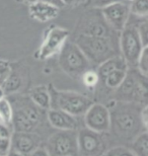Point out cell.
<instances>
[{
  "label": "cell",
  "instance_id": "6da1fadb",
  "mask_svg": "<svg viewBox=\"0 0 148 156\" xmlns=\"http://www.w3.org/2000/svg\"><path fill=\"white\" fill-rule=\"evenodd\" d=\"M141 107L134 102L115 101L114 107L109 108L111 114L110 132L119 139L130 143L138 134L146 131L140 118Z\"/></svg>",
  "mask_w": 148,
  "mask_h": 156
},
{
  "label": "cell",
  "instance_id": "7a4b0ae2",
  "mask_svg": "<svg viewBox=\"0 0 148 156\" xmlns=\"http://www.w3.org/2000/svg\"><path fill=\"white\" fill-rule=\"evenodd\" d=\"M74 43L91 65L97 66L106 59L120 55L115 37H93L79 34Z\"/></svg>",
  "mask_w": 148,
  "mask_h": 156
},
{
  "label": "cell",
  "instance_id": "3957f363",
  "mask_svg": "<svg viewBox=\"0 0 148 156\" xmlns=\"http://www.w3.org/2000/svg\"><path fill=\"white\" fill-rule=\"evenodd\" d=\"M50 98H51V107L50 108H57L64 111L74 117H81L85 114L92 101L88 96L81 94L79 92L58 90L55 86H48Z\"/></svg>",
  "mask_w": 148,
  "mask_h": 156
},
{
  "label": "cell",
  "instance_id": "277c9868",
  "mask_svg": "<svg viewBox=\"0 0 148 156\" xmlns=\"http://www.w3.org/2000/svg\"><path fill=\"white\" fill-rule=\"evenodd\" d=\"M59 66L73 79H79L92 65L74 42L66 41L59 52Z\"/></svg>",
  "mask_w": 148,
  "mask_h": 156
},
{
  "label": "cell",
  "instance_id": "5b68a950",
  "mask_svg": "<svg viewBox=\"0 0 148 156\" xmlns=\"http://www.w3.org/2000/svg\"><path fill=\"white\" fill-rule=\"evenodd\" d=\"M146 78L138 72L130 73L128 70L127 75L122 84L116 90L120 101L134 102L144 105H147V83Z\"/></svg>",
  "mask_w": 148,
  "mask_h": 156
},
{
  "label": "cell",
  "instance_id": "8992f818",
  "mask_svg": "<svg viewBox=\"0 0 148 156\" xmlns=\"http://www.w3.org/2000/svg\"><path fill=\"white\" fill-rule=\"evenodd\" d=\"M144 47L147 46L143 45L138 34L137 27L128 23L120 32L119 37V50L128 66L136 67L137 60Z\"/></svg>",
  "mask_w": 148,
  "mask_h": 156
},
{
  "label": "cell",
  "instance_id": "52a82bcc",
  "mask_svg": "<svg viewBox=\"0 0 148 156\" xmlns=\"http://www.w3.org/2000/svg\"><path fill=\"white\" fill-rule=\"evenodd\" d=\"M105 135L86 127L77 130L78 156H105L109 150V143Z\"/></svg>",
  "mask_w": 148,
  "mask_h": 156
},
{
  "label": "cell",
  "instance_id": "ba28073f",
  "mask_svg": "<svg viewBox=\"0 0 148 156\" xmlns=\"http://www.w3.org/2000/svg\"><path fill=\"white\" fill-rule=\"evenodd\" d=\"M45 148L50 156H78L77 130H58L48 139Z\"/></svg>",
  "mask_w": 148,
  "mask_h": 156
},
{
  "label": "cell",
  "instance_id": "9c48e42d",
  "mask_svg": "<svg viewBox=\"0 0 148 156\" xmlns=\"http://www.w3.org/2000/svg\"><path fill=\"white\" fill-rule=\"evenodd\" d=\"M68 37L69 30L64 27L56 26L48 27L44 34L43 43L34 53V57L38 60H47L53 56L58 55Z\"/></svg>",
  "mask_w": 148,
  "mask_h": 156
},
{
  "label": "cell",
  "instance_id": "30bf717a",
  "mask_svg": "<svg viewBox=\"0 0 148 156\" xmlns=\"http://www.w3.org/2000/svg\"><path fill=\"white\" fill-rule=\"evenodd\" d=\"M83 122L87 129L96 133L108 134L111 128V114L108 107L99 102H92L83 115Z\"/></svg>",
  "mask_w": 148,
  "mask_h": 156
},
{
  "label": "cell",
  "instance_id": "8fae6325",
  "mask_svg": "<svg viewBox=\"0 0 148 156\" xmlns=\"http://www.w3.org/2000/svg\"><path fill=\"white\" fill-rule=\"evenodd\" d=\"M116 32L106 23L102 12H88L79 23V34L93 37H114Z\"/></svg>",
  "mask_w": 148,
  "mask_h": 156
},
{
  "label": "cell",
  "instance_id": "7c38bea8",
  "mask_svg": "<svg viewBox=\"0 0 148 156\" xmlns=\"http://www.w3.org/2000/svg\"><path fill=\"white\" fill-rule=\"evenodd\" d=\"M103 18L106 23L112 27L115 32L120 33L128 23L130 17V10L129 4L124 1L115 2L113 4L106 5L100 8Z\"/></svg>",
  "mask_w": 148,
  "mask_h": 156
},
{
  "label": "cell",
  "instance_id": "4fadbf2b",
  "mask_svg": "<svg viewBox=\"0 0 148 156\" xmlns=\"http://www.w3.org/2000/svg\"><path fill=\"white\" fill-rule=\"evenodd\" d=\"M10 144V150L27 156L41 145V138L34 132H12Z\"/></svg>",
  "mask_w": 148,
  "mask_h": 156
},
{
  "label": "cell",
  "instance_id": "5bb4252c",
  "mask_svg": "<svg viewBox=\"0 0 148 156\" xmlns=\"http://www.w3.org/2000/svg\"><path fill=\"white\" fill-rule=\"evenodd\" d=\"M47 119L49 124L57 130H77L79 127L77 117L57 108H49Z\"/></svg>",
  "mask_w": 148,
  "mask_h": 156
},
{
  "label": "cell",
  "instance_id": "9a60e30c",
  "mask_svg": "<svg viewBox=\"0 0 148 156\" xmlns=\"http://www.w3.org/2000/svg\"><path fill=\"white\" fill-rule=\"evenodd\" d=\"M59 10L60 8L41 0L31 4L29 7L31 17L39 23H48L55 20L59 15Z\"/></svg>",
  "mask_w": 148,
  "mask_h": 156
},
{
  "label": "cell",
  "instance_id": "2e32d148",
  "mask_svg": "<svg viewBox=\"0 0 148 156\" xmlns=\"http://www.w3.org/2000/svg\"><path fill=\"white\" fill-rule=\"evenodd\" d=\"M13 114H12L11 127L13 132H34L37 125L33 123L30 118L24 114V112L18 107L12 105Z\"/></svg>",
  "mask_w": 148,
  "mask_h": 156
},
{
  "label": "cell",
  "instance_id": "e0dca14e",
  "mask_svg": "<svg viewBox=\"0 0 148 156\" xmlns=\"http://www.w3.org/2000/svg\"><path fill=\"white\" fill-rule=\"evenodd\" d=\"M118 68H129L124 58L121 55H116L99 64L96 71L99 77V81H103L110 72H112L115 69H118Z\"/></svg>",
  "mask_w": 148,
  "mask_h": 156
},
{
  "label": "cell",
  "instance_id": "ac0fdd59",
  "mask_svg": "<svg viewBox=\"0 0 148 156\" xmlns=\"http://www.w3.org/2000/svg\"><path fill=\"white\" fill-rule=\"evenodd\" d=\"M30 99L41 110L48 111L51 107V98L48 86L38 85L31 89Z\"/></svg>",
  "mask_w": 148,
  "mask_h": 156
},
{
  "label": "cell",
  "instance_id": "d6986e66",
  "mask_svg": "<svg viewBox=\"0 0 148 156\" xmlns=\"http://www.w3.org/2000/svg\"><path fill=\"white\" fill-rule=\"evenodd\" d=\"M130 150L136 156H148V134L143 131L129 143Z\"/></svg>",
  "mask_w": 148,
  "mask_h": 156
},
{
  "label": "cell",
  "instance_id": "ffe728a7",
  "mask_svg": "<svg viewBox=\"0 0 148 156\" xmlns=\"http://www.w3.org/2000/svg\"><path fill=\"white\" fill-rule=\"evenodd\" d=\"M128 72V68H118L113 70L103 80V84L111 89H117L124 81Z\"/></svg>",
  "mask_w": 148,
  "mask_h": 156
},
{
  "label": "cell",
  "instance_id": "44dd1931",
  "mask_svg": "<svg viewBox=\"0 0 148 156\" xmlns=\"http://www.w3.org/2000/svg\"><path fill=\"white\" fill-rule=\"evenodd\" d=\"M12 114H13V108L11 102L6 96H4L0 99V119L2 123L11 126Z\"/></svg>",
  "mask_w": 148,
  "mask_h": 156
},
{
  "label": "cell",
  "instance_id": "7402d4cb",
  "mask_svg": "<svg viewBox=\"0 0 148 156\" xmlns=\"http://www.w3.org/2000/svg\"><path fill=\"white\" fill-rule=\"evenodd\" d=\"M130 13L138 17H147L148 0H131L129 3Z\"/></svg>",
  "mask_w": 148,
  "mask_h": 156
},
{
  "label": "cell",
  "instance_id": "603a6c76",
  "mask_svg": "<svg viewBox=\"0 0 148 156\" xmlns=\"http://www.w3.org/2000/svg\"><path fill=\"white\" fill-rule=\"evenodd\" d=\"M21 85V81L20 78L18 77L16 74H13L11 71L10 75L8 76V78L6 79L4 84L2 85V88L4 90L5 95L6 94H10V93H13L15 91H17L18 88Z\"/></svg>",
  "mask_w": 148,
  "mask_h": 156
},
{
  "label": "cell",
  "instance_id": "cb8c5ba5",
  "mask_svg": "<svg viewBox=\"0 0 148 156\" xmlns=\"http://www.w3.org/2000/svg\"><path fill=\"white\" fill-rule=\"evenodd\" d=\"M80 78H81V80H82L84 85H85L87 88H90V89L94 88V87L99 83V77L97 75L96 71L92 69L85 71Z\"/></svg>",
  "mask_w": 148,
  "mask_h": 156
},
{
  "label": "cell",
  "instance_id": "d4e9b609",
  "mask_svg": "<svg viewBox=\"0 0 148 156\" xmlns=\"http://www.w3.org/2000/svg\"><path fill=\"white\" fill-rule=\"evenodd\" d=\"M138 72L142 74L143 76H148V46L144 47L141 54L139 56L136 63Z\"/></svg>",
  "mask_w": 148,
  "mask_h": 156
},
{
  "label": "cell",
  "instance_id": "484cf974",
  "mask_svg": "<svg viewBox=\"0 0 148 156\" xmlns=\"http://www.w3.org/2000/svg\"><path fill=\"white\" fill-rule=\"evenodd\" d=\"M105 156H136L128 147L125 146H116L106 151Z\"/></svg>",
  "mask_w": 148,
  "mask_h": 156
},
{
  "label": "cell",
  "instance_id": "4316f807",
  "mask_svg": "<svg viewBox=\"0 0 148 156\" xmlns=\"http://www.w3.org/2000/svg\"><path fill=\"white\" fill-rule=\"evenodd\" d=\"M11 73V65L8 61L0 60V86H2Z\"/></svg>",
  "mask_w": 148,
  "mask_h": 156
},
{
  "label": "cell",
  "instance_id": "83f0119b",
  "mask_svg": "<svg viewBox=\"0 0 148 156\" xmlns=\"http://www.w3.org/2000/svg\"><path fill=\"white\" fill-rule=\"evenodd\" d=\"M137 27V30L138 34H139V37L141 41H142L144 46H148V23H147V18H144L143 21L138 24Z\"/></svg>",
  "mask_w": 148,
  "mask_h": 156
},
{
  "label": "cell",
  "instance_id": "f1b7e54d",
  "mask_svg": "<svg viewBox=\"0 0 148 156\" xmlns=\"http://www.w3.org/2000/svg\"><path fill=\"white\" fill-rule=\"evenodd\" d=\"M10 149V138H0V156H6Z\"/></svg>",
  "mask_w": 148,
  "mask_h": 156
},
{
  "label": "cell",
  "instance_id": "f546056e",
  "mask_svg": "<svg viewBox=\"0 0 148 156\" xmlns=\"http://www.w3.org/2000/svg\"><path fill=\"white\" fill-rule=\"evenodd\" d=\"M119 1H124V0H89L91 6L93 8H103L106 5L113 4L115 2H119Z\"/></svg>",
  "mask_w": 148,
  "mask_h": 156
},
{
  "label": "cell",
  "instance_id": "4dcf8cb0",
  "mask_svg": "<svg viewBox=\"0 0 148 156\" xmlns=\"http://www.w3.org/2000/svg\"><path fill=\"white\" fill-rule=\"evenodd\" d=\"M13 132L11 126L4 123H0V138H10Z\"/></svg>",
  "mask_w": 148,
  "mask_h": 156
},
{
  "label": "cell",
  "instance_id": "1f68e13d",
  "mask_svg": "<svg viewBox=\"0 0 148 156\" xmlns=\"http://www.w3.org/2000/svg\"><path fill=\"white\" fill-rule=\"evenodd\" d=\"M140 118H141V121H142V123L144 125V127L147 129V125H148V107H147V105H144L141 107Z\"/></svg>",
  "mask_w": 148,
  "mask_h": 156
},
{
  "label": "cell",
  "instance_id": "d6a6232c",
  "mask_svg": "<svg viewBox=\"0 0 148 156\" xmlns=\"http://www.w3.org/2000/svg\"><path fill=\"white\" fill-rule=\"evenodd\" d=\"M27 156H50V155L48 153V151L46 150L45 147H41V146H39L37 149H34L33 152H31V153Z\"/></svg>",
  "mask_w": 148,
  "mask_h": 156
},
{
  "label": "cell",
  "instance_id": "836d02e7",
  "mask_svg": "<svg viewBox=\"0 0 148 156\" xmlns=\"http://www.w3.org/2000/svg\"><path fill=\"white\" fill-rule=\"evenodd\" d=\"M41 1L47 2V3H49V4H52V5L56 6V7H58V8H62L63 6H64L62 0H41Z\"/></svg>",
  "mask_w": 148,
  "mask_h": 156
},
{
  "label": "cell",
  "instance_id": "e575fe53",
  "mask_svg": "<svg viewBox=\"0 0 148 156\" xmlns=\"http://www.w3.org/2000/svg\"><path fill=\"white\" fill-rule=\"evenodd\" d=\"M63 4L65 5H74L78 2V0H62Z\"/></svg>",
  "mask_w": 148,
  "mask_h": 156
},
{
  "label": "cell",
  "instance_id": "d590c367",
  "mask_svg": "<svg viewBox=\"0 0 148 156\" xmlns=\"http://www.w3.org/2000/svg\"><path fill=\"white\" fill-rule=\"evenodd\" d=\"M6 156H24V155L20 154V153H18V152H16V151L10 150V151L8 152V154L6 155Z\"/></svg>",
  "mask_w": 148,
  "mask_h": 156
},
{
  "label": "cell",
  "instance_id": "8d00e7d4",
  "mask_svg": "<svg viewBox=\"0 0 148 156\" xmlns=\"http://www.w3.org/2000/svg\"><path fill=\"white\" fill-rule=\"evenodd\" d=\"M4 96H5V92H4V90H3L2 86H0V99L2 98H4Z\"/></svg>",
  "mask_w": 148,
  "mask_h": 156
},
{
  "label": "cell",
  "instance_id": "74e56055",
  "mask_svg": "<svg viewBox=\"0 0 148 156\" xmlns=\"http://www.w3.org/2000/svg\"><path fill=\"white\" fill-rule=\"evenodd\" d=\"M24 2L27 3V4H29V5H31V4H33V3H34V2H37V1H39V0H23Z\"/></svg>",
  "mask_w": 148,
  "mask_h": 156
},
{
  "label": "cell",
  "instance_id": "f35d334b",
  "mask_svg": "<svg viewBox=\"0 0 148 156\" xmlns=\"http://www.w3.org/2000/svg\"><path fill=\"white\" fill-rule=\"evenodd\" d=\"M0 123H2V121H1V119H0Z\"/></svg>",
  "mask_w": 148,
  "mask_h": 156
},
{
  "label": "cell",
  "instance_id": "ab89813d",
  "mask_svg": "<svg viewBox=\"0 0 148 156\" xmlns=\"http://www.w3.org/2000/svg\"><path fill=\"white\" fill-rule=\"evenodd\" d=\"M126 1H131V0H126Z\"/></svg>",
  "mask_w": 148,
  "mask_h": 156
}]
</instances>
